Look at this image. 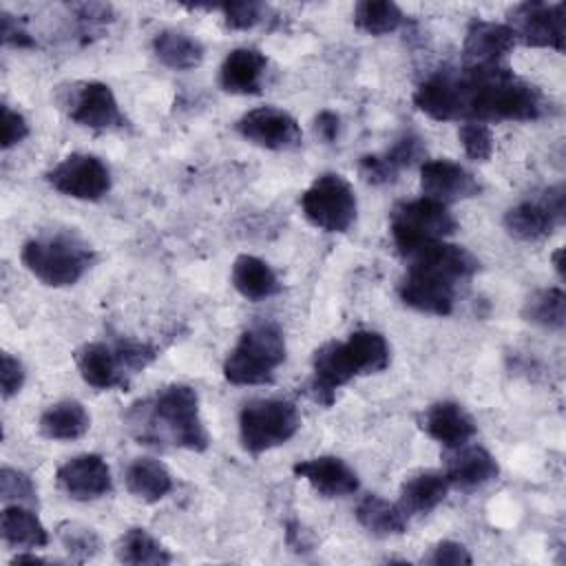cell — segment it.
Segmentation results:
<instances>
[{"label":"cell","instance_id":"obj_1","mask_svg":"<svg viewBox=\"0 0 566 566\" xmlns=\"http://www.w3.org/2000/svg\"><path fill=\"white\" fill-rule=\"evenodd\" d=\"M413 104L436 122H531L544 108L542 91L511 69H440L418 84Z\"/></svg>","mask_w":566,"mask_h":566},{"label":"cell","instance_id":"obj_2","mask_svg":"<svg viewBox=\"0 0 566 566\" xmlns=\"http://www.w3.org/2000/svg\"><path fill=\"white\" fill-rule=\"evenodd\" d=\"M124 420L139 444L164 447L170 442L190 451H206L210 444L208 431L199 418L197 391L181 382L168 385L153 398L130 405Z\"/></svg>","mask_w":566,"mask_h":566},{"label":"cell","instance_id":"obj_3","mask_svg":"<svg viewBox=\"0 0 566 566\" xmlns=\"http://www.w3.org/2000/svg\"><path fill=\"white\" fill-rule=\"evenodd\" d=\"M389 365V345L382 334L358 329L347 340H329L314 352L310 394L316 402L329 407L336 389L356 376L378 374Z\"/></svg>","mask_w":566,"mask_h":566},{"label":"cell","instance_id":"obj_4","mask_svg":"<svg viewBox=\"0 0 566 566\" xmlns=\"http://www.w3.org/2000/svg\"><path fill=\"white\" fill-rule=\"evenodd\" d=\"M285 360V338L276 323L259 321L250 325L230 349L223 376L232 385H268Z\"/></svg>","mask_w":566,"mask_h":566},{"label":"cell","instance_id":"obj_5","mask_svg":"<svg viewBox=\"0 0 566 566\" xmlns=\"http://www.w3.org/2000/svg\"><path fill=\"white\" fill-rule=\"evenodd\" d=\"M24 268L49 287H66L77 283L95 261L88 243L75 234H49L31 239L22 245Z\"/></svg>","mask_w":566,"mask_h":566},{"label":"cell","instance_id":"obj_6","mask_svg":"<svg viewBox=\"0 0 566 566\" xmlns=\"http://www.w3.org/2000/svg\"><path fill=\"white\" fill-rule=\"evenodd\" d=\"M389 230L398 252L411 256L418 250L451 237L458 230V221L444 203L422 197L398 203L391 210Z\"/></svg>","mask_w":566,"mask_h":566},{"label":"cell","instance_id":"obj_7","mask_svg":"<svg viewBox=\"0 0 566 566\" xmlns=\"http://www.w3.org/2000/svg\"><path fill=\"white\" fill-rule=\"evenodd\" d=\"M298 429L301 413L294 402L283 398L250 400L239 411V440L252 455L285 444Z\"/></svg>","mask_w":566,"mask_h":566},{"label":"cell","instance_id":"obj_8","mask_svg":"<svg viewBox=\"0 0 566 566\" xmlns=\"http://www.w3.org/2000/svg\"><path fill=\"white\" fill-rule=\"evenodd\" d=\"M305 219L325 232H347L356 219V195L338 172H325L301 195Z\"/></svg>","mask_w":566,"mask_h":566},{"label":"cell","instance_id":"obj_9","mask_svg":"<svg viewBox=\"0 0 566 566\" xmlns=\"http://www.w3.org/2000/svg\"><path fill=\"white\" fill-rule=\"evenodd\" d=\"M60 104L75 124L93 130H113L126 124L115 93L104 82H75L62 88Z\"/></svg>","mask_w":566,"mask_h":566},{"label":"cell","instance_id":"obj_10","mask_svg":"<svg viewBox=\"0 0 566 566\" xmlns=\"http://www.w3.org/2000/svg\"><path fill=\"white\" fill-rule=\"evenodd\" d=\"M564 2H522L515 4L506 15L504 22L515 42L520 40L526 46H542L564 51L566 42V18H564Z\"/></svg>","mask_w":566,"mask_h":566},{"label":"cell","instance_id":"obj_11","mask_svg":"<svg viewBox=\"0 0 566 566\" xmlns=\"http://www.w3.org/2000/svg\"><path fill=\"white\" fill-rule=\"evenodd\" d=\"M46 181L60 195L82 201H99L111 190V170L95 155L73 153L46 172Z\"/></svg>","mask_w":566,"mask_h":566},{"label":"cell","instance_id":"obj_12","mask_svg":"<svg viewBox=\"0 0 566 566\" xmlns=\"http://www.w3.org/2000/svg\"><path fill=\"white\" fill-rule=\"evenodd\" d=\"M455 281L436 272L433 268L411 261L409 270L400 279L398 294L405 305L418 312L447 316L455 305Z\"/></svg>","mask_w":566,"mask_h":566},{"label":"cell","instance_id":"obj_13","mask_svg":"<svg viewBox=\"0 0 566 566\" xmlns=\"http://www.w3.org/2000/svg\"><path fill=\"white\" fill-rule=\"evenodd\" d=\"M237 133L268 150H292L301 144L298 122L283 108L259 106L248 111L237 122Z\"/></svg>","mask_w":566,"mask_h":566},{"label":"cell","instance_id":"obj_14","mask_svg":"<svg viewBox=\"0 0 566 566\" xmlns=\"http://www.w3.org/2000/svg\"><path fill=\"white\" fill-rule=\"evenodd\" d=\"M515 35L502 22H489L473 18L467 27L462 42V66L484 69L497 66L513 51Z\"/></svg>","mask_w":566,"mask_h":566},{"label":"cell","instance_id":"obj_15","mask_svg":"<svg viewBox=\"0 0 566 566\" xmlns=\"http://www.w3.org/2000/svg\"><path fill=\"white\" fill-rule=\"evenodd\" d=\"M57 486L73 500L91 502L113 489V478L106 460L97 453H82L66 460L55 473Z\"/></svg>","mask_w":566,"mask_h":566},{"label":"cell","instance_id":"obj_16","mask_svg":"<svg viewBox=\"0 0 566 566\" xmlns=\"http://www.w3.org/2000/svg\"><path fill=\"white\" fill-rule=\"evenodd\" d=\"M420 188L424 197L440 201L444 206L478 197L482 190L478 179L451 159L424 161L420 168Z\"/></svg>","mask_w":566,"mask_h":566},{"label":"cell","instance_id":"obj_17","mask_svg":"<svg viewBox=\"0 0 566 566\" xmlns=\"http://www.w3.org/2000/svg\"><path fill=\"white\" fill-rule=\"evenodd\" d=\"M75 365L84 382L95 389L128 387L130 374L126 371L115 343H84L82 347L75 349Z\"/></svg>","mask_w":566,"mask_h":566},{"label":"cell","instance_id":"obj_18","mask_svg":"<svg viewBox=\"0 0 566 566\" xmlns=\"http://www.w3.org/2000/svg\"><path fill=\"white\" fill-rule=\"evenodd\" d=\"M292 471L323 497H345L358 491L356 471L336 455H318L296 462Z\"/></svg>","mask_w":566,"mask_h":566},{"label":"cell","instance_id":"obj_19","mask_svg":"<svg viewBox=\"0 0 566 566\" xmlns=\"http://www.w3.org/2000/svg\"><path fill=\"white\" fill-rule=\"evenodd\" d=\"M497 473H500L497 460L484 447L460 444L451 449V453L447 455L444 475L449 480V486H455L460 491L480 489L491 480H495Z\"/></svg>","mask_w":566,"mask_h":566},{"label":"cell","instance_id":"obj_20","mask_svg":"<svg viewBox=\"0 0 566 566\" xmlns=\"http://www.w3.org/2000/svg\"><path fill=\"white\" fill-rule=\"evenodd\" d=\"M420 427L429 438L438 440L447 449L467 444L475 436L473 418L464 411V407L451 400L429 405L420 418Z\"/></svg>","mask_w":566,"mask_h":566},{"label":"cell","instance_id":"obj_21","mask_svg":"<svg viewBox=\"0 0 566 566\" xmlns=\"http://www.w3.org/2000/svg\"><path fill=\"white\" fill-rule=\"evenodd\" d=\"M268 60L256 49H234L226 55L219 69V84L232 95H254L261 91Z\"/></svg>","mask_w":566,"mask_h":566},{"label":"cell","instance_id":"obj_22","mask_svg":"<svg viewBox=\"0 0 566 566\" xmlns=\"http://www.w3.org/2000/svg\"><path fill=\"white\" fill-rule=\"evenodd\" d=\"M562 221L548 210V206L539 201H522L506 210L504 228L511 237L520 241H542L546 239Z\"/></svg>","mask_w":566,"mask_h":566},{"label":"cell","instance_id":"obj_23","mask_svg":"<svg viewBox=\"0 0 566 566\" xmlns=\"http://www.w3.org/2000/svg\"><path fill=\"white\" fill-rule=\"evenodd\" d=\"M232 285L248 301H265L281 292L274 270L259 256L241 254L232 263Z\"/></svg>","mask_w":566,"mask_h":566},{"label":"cell","instance_id":"obj_24","mask_svg":"<svg viewBox=\"0 0 566 566\" xmlns=\"http://www.w3.org/2000/svg\"><path fill=\"white\" fill-rule=\"evenodd\" d=\"M447 491L449 480L442 471H420L402 482L398 504L407 515H424L447 497Z\"/></svg>","mask_w":566,"mask_h":566},{"label":"cell","instance_id":"obj_25","mask_svg":"<svg viewBox=\"0 0 566 566\" xmlns=\"http://www.w3.org/2000/svg\"><path fill=\"white\" fill-rule=\"evenodd\" d=\"M2 539L13 548H42L49 544V533L38 515L27 504H9L0 517Z\"/></svg>","mask_w":566,"mask_h":566},{"label":"cell","instance_id":"obj_26","mask_svg":"<svg viewBox=\"0 0 566 566\" xmlns=\"http://www.w3.org/2000/svg\"><path fill=\"white\" fill-rule=\"evenodd\" d=\"M124 482L128 493L142 502H159L172 491V475L153 458H135L126 467Z\"/></svg>","mask_w":566,"mask_h":566},{"label":"cell","instance_id":"obj_27","mask_svg":"<svg viewBox=\"0 0 566 566\" xmlns=\"http://www.w3.org/2000/svg\"><path fill=\"white\" fill-rule=\"evenodd\" d=\"M356 520L371 535L391 537L407 531L409 515L400 509V504L387 502L380 495L369 493L356 504Z\"/></svg>","mask_w":566,"mask_h":566},{"label":"cell","instance_id":"obj_28","mask_svg":"<svg viewBox=\"0 0 566 566\" xmlns=\"http://www.w3.org/2000/svg\"><path fill=\"white\" fill-rule=\"evenodd\" d=\"M40 433L49 440H77L91 427V416L77 400H62L51 405L40 416Z\"/></svg>","mask_w":566,"mask_h":566},{"label":"cell","instance_id":"obj_29","mask_svg":"<svg viewBox=\"0 0 566 566\" xmlns=\"http://www.w3.org/2000/svg\"><path fill=\"white\" fill-rule=\"evenodd\" d=\"M153 51L161 64L175 71L195 69L203 60V44L197 38L175 29L157 33L153 40Z\"/></svg>","mask_w":566,"mask_h":566},{"label":"cell","instance_id":"obj_30","mask_svg":"<svg viewBox=\"0 0 566 566\" xmlns=\"http://www.w3.org/2000/svg\"><path fill=\"white\" fill-rule=\"evenodd\" d=\"M522 318L544 329H564L566 325V294L559 287H542L526 296Z\"/></svg>","mask_w":566,"mask_h":566},{"label":"cell","instance_id":"obj_31","mask_svg":"<svg viewBox=\"0 0 566 566\" xmlns=\"http://www.w3.org/2000/svg\"><path fill=\"white\" fill-rule=\"evenodd\" d=\"M115 555L122 564L133 566H161L170 564V553L146 531V528H128L115 548Z\"/></svg>","mask_w":566,"mask_h":566},{"label":"cell","instance_id":"obj_32","mask_svg":"<svg viewBox=\"0 0 566 566\" xmlns=\"http://www.w3.org/2000/svg\"><path fill=\"white\" fill-rule=\"evenodd\" d=\"M405 13L389 0H363L354 7V24L369 35H387L400 29Z\"/></svg>","mask_w":566,"mask_h":566},{"label":"cell","instance_id":"obj_33","mask_svg":"<svg viewBox=\"0 0 566 566\" xmlns=\"http://www.w3.org/2000/svg\"><path fill=\"white\" fill-rule=\"evenodd\" d=\"M57 537L75 562H84V559L93 557L99 548V539H97L95 531L84 526V524H77V522L60 524L57 526Z\"/></svg>","mask_w":566,"mask_h":566},{"label":"cell","instance_id":"obj_34","mask_svg":"<svg viewBox=\"0 0 566 566\" xmlns=\"http://www.w3.org/2000/svg\"><path fill=\"white\" fill-rule=\"evenodd\" d=\"M0 497L4 502L27 504V506L38 504V491L33 480L27 473L11 467H2L0 471Z\"/></svg>","mask_w":566,"mask_h":566},{"label":"cell","instance_id":"obj_35","mask_svg":"<svg viewBox=\"0 0 566 566\" xmlns=\"http://www.w3.org/2000/svg\"><path fill=\"white\" fill-rule=\"evenodd\" d=\"M458 139L467 153L469 159L473 161H486L493 153V133L489 124L482 122H462L458 130Z\"/></svg>","mask_w":566,"mask_h":566},{"label":"cell","instance_id":"obj_36","mask_svg":"<svg viewBox=\"0 0 566 566\" xmlns=\"http://www.w3.org/2000/svg\"><path fill=\"white\" fill-rule=\"evenodd\" d=\"M217 9L223 11L226 27L234 29V31H245V29L256 27L268 13V7L263 2H250V0H245V2H226V4H219Z\"/></svg>","mask_w":566,"mask_h":566},{"label":"cell","instance_id":"obj_37","mask_svg":"<svg viewBox=\"0 0 566 566\" xmlns=\"http://www.w3.org/2000/svg\"><path fill=\"white\" fill-rule=\"evenodd\" d=\"M385 155H387V159H389L398 170H402V168L413 166L416 161H422L424 155H427V148H424V142H422L418 135L405 133L402 137H398V139L394 142V146H391Z\"/></svg>","mask_w":566,"mask_h":566},{"label":"cell","instance_id":"obj_38","mask_svg":"<svg viewBox=\"0 0 566 566\" xmlns=\"http://www.w3.org/2000/svg\"><path fill=\"white\" fill-rule=\"evenodd\" d=\"M358 172L367 184L385 186V184H394L400 170L382 153V155H363L358 161Z\"/></svg>","mask_w":566,"mask_h":566},{"label":"cell","instance_id":"obj_39","mask_svg":"<svg viewBox=\"0 0 566 566\" xmlns=\"http://www.w3.org/2000/svg\"><path fill=\"white\" fill-rule=\"evenodd\" d=\"M422 562L433 564V566H460V564H471L473 559L460 542L442 539L429 551V555Z\"/></svg>","mask_w":566,"mask_h":566},{"label":"cell","instance_id":"obj_40","mask_svg":"<svg viewBox=\"0 0 566 566\" xmlns=\"http://www.w3.org/2000/svg\"><path fill=\"white\" fill-rule=\"evenodd\" d=\"M27 135H29L27 119L18 111H13L11 106L2 104V137H0V146L4 150H9L11 146L20 144Z\"/></svg>","mask_w":566,"mask_h":566},{"label":"cell","instance_id":"obj_41","mask_svg":"<svg viewBox=\"0 0 566 566\" xmlns=\"http://www.w3.org/2000/svg\"><path fill=\"white\" fill-rule=\"evenodd\" d=\"M24 382V367L18 358H13L9 352L2 354L0 360V385H2V398H11L22 389Z\"/></svg>","mask_w":566,"mask_h":566},{"label":"cell","instance_id":"obj_42","mask_svg":"<svg viewBox=\"0 0 566 566\" xmlns=\"http://www.w3.org/2000/svg\"><path fill=\"white\" fill-rule=\"evenodd\" d=\"M0 22H2V42L4 44L18 46V49L35 46V40L31 38V33L24 29V24L15 15L2 11L0 13Z\"/></svg>","mask_w":566,"mask_h":566},{"label":"cell","instance_id":"obj_43","mask_svg":"<svg viewBox=\"0 0 566 566\" xmlns=\"http://www.w3.org/2000/svg\"><path fill=\"white\" fill-rule=\"evenodd\" d=\"M73 13L77 18V22L82 27H99L113 20V7L104 4V2H82V4H73Z\"/></svg>","mask_w":566,"mask_h":566},{"label":"cell","instance_id":"obj_44","mask_svg":"<svg viewBox=\"0 0 566 566\" xmlns=\"http://www.w3.org/2000/svg\"><path fill=\"white\" fill-rule=\"evenodd\" d=\"M314 130H316V135H318L323 142L332 144V142L338 137V130H340V119H338V115H336L334 111H321V113L316 115V119H314Z\"/></svg>","mask_w":566,"mask_h":566},{"label":"cell","instance_id":"obj_45","mask_svg":"<svg viewBox=\"0 0 566 566\" xmlns=\"http://www.w3.org/2000/svg\"><path fill=\"white\" fill-rule=\"evenodd\" d=\"M562 256H564V248H557L555 252H553V268H555V272L559 274V276H564V263H562Z\"/></svg>","mask_w":566,"mask_h":566},{"label":"cell","instance_id":"obj_46","mask_svg":"<svg viewBox=\"0 0 566 566\" xmlns=\"http://www.w3.org/2000/svg\"><path fill=\"white\" fill-rule=\"evenodd\" d=\"M13 564H44V559L42 557H38V555H18L15 559H13Z\"/></svg>","mask_w":566,"mask_h":566}]
</instances>
